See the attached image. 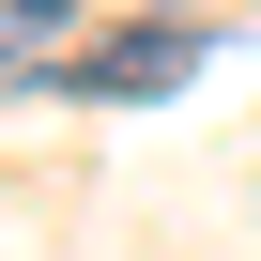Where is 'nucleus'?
<instances>
[{"label":"nucleus","instance_id":"nucleus-1","mask_svg":"<svg viewBox=\"0 0 261 261\" xmlns=\"http://www.w3.org/2000/svg\"><path fill=\"white\" fill-rule=\"evenodd\" d=\"M200 62H215V46H200V31H169V16H154V31H108V46H92V62H77V92H169V77H200Z\"/></svg>","mask_w":261,"mask_h":261},{"label":"nucleus","instance_id":"nucleus-2","mask_svg":"<svg viewBox=\"0 0 261 261\" xmlns=\"http://www.w3.org/2000/svg\"><path fill=\"white\" fill-rule=\"evenodd\" d=\"M62 46H77V16H62V0H16V77H31V92H46V77H77Z\"/></svg>","mask_w":261,"mask_h":261}]
</instances>
